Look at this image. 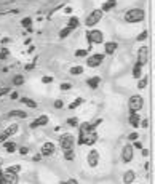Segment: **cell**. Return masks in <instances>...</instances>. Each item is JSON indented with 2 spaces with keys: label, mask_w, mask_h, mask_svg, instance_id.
<instances>
[{
  "label": "cell",
  "mask_w": 155,
  "mask_h": 184,
  "mask_svg": "<svg viewBox=\"0 0 155 184\" xmlns=\"http://www.w3.org/2000/svg\"><path fill=\"white\" fill-rule=\"evenodd\" d=\"M144 18H145V11L142 8H131V10H128L125 13V21L131 23V24L144 21Z\"/></svg>",
  "instance_id": "1"
},
{
  "label": "cell",
  "mask_w": 155,
  "mask_h": 184,
  "mask_svg": "<svg viewBox=\"0 0 155 184\" xmlns=\"http://www.w3.org/2000/svg\"><path fill=\"white\" fill-rule=\"evenodd\" d=\"M59 146H61L62 151H74V147H75V138H74V135H70V133L62 135L59 138Z\"/></svg>",
  "instance_id": "2"
},
{
  "label": "cell",
  "mask_w": 155,
  "mask_h": 184,
  "mask_svg": "<svg viewBox=\"0 0 155 184\" xmlns=\"http://www.w3.org/2000/svg\"><path fill=\"white\" fill-rule=\"evenodd\" d=\"M128 107H130V112H139L144 107V98L141 95H133L128 101Z\"/></svg>",
  "instance_id": "3"
},
{
  "label": "cell",
  "mask_w": 155,
  "mask_h": 184,
  "mask_svg": "<svg viewBox=\"0 0 155 184\" xmlns=\"http://www.w3.org/2000/svg\"><path fill=\"white\" fill-rule=\"evenodd\" d=\"M86 40L91 45H99V43H104V34L98 29H91L86 32Z\"/></svg>",
  "instance_id": "4"
},
{
  "label": "cell",
  "mask_w": 155,
  "mask_h": 184,
  "mask_svg": "<svg viewBox=\"0 0 155 184\" xmlns=\"http://www.w3.org/2000/svg\"><path fill=\"white\" fill-rule=\"evenodd\" d=\"M103 16H104V13L101 11V10H93L88 16H86V19H85V26L86 27H94L99 21L103 19Z\"/></svg>",
  "instance_id": "5"
},
{
  "label": "cell",
  "mask_w": 155,
  "mask_h": 184,
  "mask_svg": "<svg viewBox=\"0 0 155 184\" xmlns=\"http://www.w3.org/2000/svg\"><path fill=\"white\" fill-rule=\"evenodd\" d=\"M104 61V54L103 53H94V54H91V56H88L86 59V64L90 67H98V66H101Z\"/></svg>",
  "instance_id": "6"
},
{
  "label": "cell",
  "mask_w": 155,
  "mask_h": 184,
  "mask_svg": "<svg viewBox=\"0 0 155 184\" xmlns=\"http://www.w3.org/2000/svg\"><path fill=\"white\" fill-rule=\"evenodd\" d=\"M99 159H101V155H99V151H96V149H91L88 152V155H86V162H88V165H90L91 168L98 167Z\"/></svg>",
  "instance_id": "7"
},
{
  "label": "cell",
  "mask_w": 155,
  "mask_h": 184,
  "mask_svg": "<svg viewBox=\"0 0 155 184\" xmlns=\"http://www.w3.org/2000/svg\"><path fill=\"white\" fill-rule=\"evenodd\" d=\"M54 151H56V146H54V143L47 141V143H43V146H42L40 155H42V157H51V155L54 154Z\"/></svg>",
  "instance_id": "8"
},
{
  "label": "cell",
  "mask_w": 155,
  "mask_h": 184,
  "mask_svg": "<svg viewBox=\"0 0 155 184\" xmlns=\"http://www.w3.org/2000/svg\"><path fill=\"white\" fill-rule=\"evenodd\" d=\"M133 146L130 144V143H126L125 146H123V149H122V160H123V163H130L131 160H133Z\"/></svg>",
  "instance_id": "9"
},
{
  "label": "cell",
  "mask_w": 155,
  "mask_h": 184,
  "mask_svg": "<svg viewBox=\"0 0 155 184\" xmlns=\"http://www.w3.org/2000/svg\"><path fill=\"white\" fill-rule=\"evenodd\" d=\"M147 61H149V48L147 47H141L138 50V61L136 62L141 64V66H145Z\"/></svg>",
  "instance_id": "10"
},
{
  "label": "cell",
  "mask_w": 155,
  "mask_h": 184,
  "mask_svg": "<svg viewBox=\"0 0 155 184\" xmlns=\"http://www.w3.org/2000/svg\"><path fill=\"white\" fill-rule=\"evenodd\" d=\"M0 182H3V184H18V174L3 171V176H2V179H0Z\"/></svg>",
  "instance_id": "11"
},
{
  "label": "cell",
  "mask_w": 155,
  "mask_h": 184,
  "mask_svg": "<svg viewBox=\"0 0 155 184\" xmlns=\"http://www.w3.org/2000/svg\"><path fill=\"white\" fill-rule=\"evenodd\" d=\"M50 122V117L48 115H40L39 118H35V122L31 123V128L34 130V128H39V126H43V125H47Z\"/></svg>",
  "instance_id": "12"
},
{
  "label": "cell",
  "mask_w": 155,
  "mask_h": 184,
  "mask_svg": "<svg viewBox=\"0 0 155 184\" xmlns=\"http://www.w3.org/2000/svg\"><path fill=\"white\" fill-rule=\"evenodd\" d=\"M18 130H19V125H18V123H11L10 126H8V128H5V130L2 131L5 136H6V139H8V138H10V136H13V135H16L18 133Z\"/></svg>",
  "instance_id": "13"
},
{
  "label": "cell",
  "mask_w": 155,
  "mask_h": 184,
  "mask_svg": "<svg viewBox=\"0 0 155 184\" xmlns=\"http://www.w3.org/2000/svg\"><path fill=\"white\" fill-rule=\"evenodd\" d=\"M130 125L133 128H139L141 125V117L138 112H130Z\"/></svg>",
  "instance_id": "14"
},
{
  "label": "cell",
  "mask_w": 155,
  "mask_h": 184,
  "mask_svg": "<svg viewBox=\"0 0 155 184\" xmlns=\"http://www.w3.org/2000/svg\"><path fill=\"white\" fill-rule=\"evenodd\" d=\"M117 47H118V45H117L115 42H106V43H104V51H106V54L112 56V54L115 53V50H117Z\"/></svg>",
  "instance_id": "15"
},
{
  "label": "cell",
  "mask_w": 155,
  "mask_h": 184,
  "mask_svg": "<svg viewBox=\"0 0 155 184\" xmlns=\"http://www.w3.org/2000/svg\"><path fill=\"white\" fill-rule=\"evenodd\" d=\"M134 179H136V173H134V170L125 171V174H123V184H131Z\"/></svg>",
  "instance_id": "16"
},
{
  "label": "cell",
  "mask_w": 155,
  "mask_h": 184,
  "mask_svg": "<svg viewBox=\"0 0 155 184\" xmlns=\"http://www.w3.org/2000/svg\"><path fill=\"white\" fill-rule=\"evenodd\" d=\"M86 83H88V87L91 88V90H96L98 87H99V83H101V77H91V79H88L86 80Z\"/></svg>",
  "instance_id": "17"
},
{
  "label": "cell",
  "mask_w": 155,
  "mask_h": 184,
  "mask_svg": "<svg viewBox=\"0 0 155 184\" xmlns=\"http://www.w3.org/2000/svg\"><path fill=\"white\" fill-rule=\"evenodd\" d=\"M18 144L16 143H13V141H5L3 143V149L6 151V152H10V154H13L16 149H18V147H16Z\"/></svg>",
  "instance_id": "18"
},
{
  "label": "cell",
  "mask_w": 155,
  "mask_h": 184,
  "mask_svg": "<svg viewBox=\"0 0 155 184\" xmlns=\"http://www.w3.org/2000/svg\"><path fill=\"white\" fill-rule=\"evenodd\" d=\"M115 5H117V0H107V2H106V3H104V5L101 6V8H99V10H101V11L104 13V11H109V10H112V8H114Z\"/></svg>",
  "instance_id": "19"
},
{
  "label": "cell",
  "mask_w": 155,
  "mask_h": 184,
  "mask_svg": "<svg viewBox=\"0 0 155 184\" xmlns=\"http://www.w3.org/2000/svg\"><path fill=\"white\" fill-rule=\"evenodd\" d=\"M19 101L23 104H26L27 107H31V109H37V103H35L34 99H31V98H19Z\"/></svg>",
  "instance_id": "20"
},
{
  "label": "cell",
  "mask_w": 155,
  "mask_h": 184,
  "mask_svg": "<svg viewBox=\"0 0 155 184\" xmlns=\"http://www.w3.org/2000/svg\"><path fill=\"white\" fill-rule=\"evenodd\" d=\"M8 117H18V118H26L27 114L24 112V110H10L8 112Z\"/></svg>",
  "instance_id": "21"
},
{
  "label": "cell",
  "mask_w": 155,
  "mask_h": 184,
  "mask_svg": "<svg viewBox=\"0 0 155 184\" xmlns=\"http://www.w3.org/2000/svg\"><path fill=\"white\" fill-rule=\"evenodd\" d=\"M85 103V99L83 98H77L75 101H72V103L69 104V107L67 109H70V110H74V109H77L78 106H82V104H83Z\"/></svg>",
  "instance_id": "22"
},
{
  "label": "cell",
  "mask_w": 155,
  "mask_h": 184,
  "mask_svg": "<svg viewBox=\"0 0 155 184\" xmlns=\"http://www.w3.org/2000/svg\"><path fill=\"white\" fill-rule=\"evenodd\" d=\"M141 74H142V66L136 62V64H134V67H133V77H134V79H139V77H141Z\"/></svg>",
  "instance_id": "23"
},
{
  "label": "cell",
  "mask_w": 155,
  "mask_h": 184,
  "mask_svg": "<svg viewBox=\"0 0 155 184\" xmlns=\"http://www.w3.org/2000/svg\"><path fill=\"white\" fill-rule=\"evenodd\" d=\"M78 24H80L78 18H75V16L69 18V23H67V26H69V27H72V29H77V27H78Z\"/></svg>",
  "instance_id": "24"
},
{
  "label": "cell",
  "mask_w": 155,
  "mask_h": 184,
  "mask_svg": "<svg viewBox=\"0 0 155 184\" xmlns=\"http://www.w3.org/2000/svg\"><path fill=\"white\" fill-rule=\"evenodd\" d=\"M23 83H24V77L21 75V74H18V75L13 77V85L15 87H21Z\"/></svg>",
  "instance_id": "25"
},
{
  "label": "cell",
  "mask_w": 155,
  "mask_h": 184,
  "mask_svg": "<svg viewBox=\"0 0 155 184\" xmlns=\"http://www.w3.org/2000/svg\"><path fill=\"white\" fill-rule=\"evenodd\" d=\"M6 173H15V174H18L21 171V165H10V167H6V170H5Z\"/></svg>",
  "instance_id": "26"
},
{
  "label": "cell",
  "mask_w": 155,
  "mask_h": 184,
  "mask_svg": "<svg viewBox=\"0 0 155 184\" xmlns=\"http://www.w3.org/2000/svg\"><path fill=\"white\" fill-rule=\"evenodd\" d=\"M72 31H74V29H72V27H69V26H66L64 27V29H62L61 32H59V37H61V39H66V37L72 32Z\"/></svg>",
  "instance_id": "27"
},
{
  "label": "cell",
  "mask_w": 155,
  "mask_h": 184,
  "mask_svg": "<svg viewBox=\"0 0 155 184\" xmlns=\"http://www.w3.org/2000/svg\"><path fill=\"white\" fill-rule=\"evenodd\" d=\"M64 159H66L67 162L74 160V159H75V151H64Z\"/></svg>",
  "instance_id": "28"
},
{
  "label": "cell",
  "mask_w": 155,
  "mask_h": 184,
  "mask_svg": "<svg viewBox=\"0 0 155 184\" xmlns=\"http://www.w3.org/2000/svg\"><path fill=\"white\" fill-rule=\"evenodd\" d=\"M147 82H149V77L147 75H144L141 80H139V83H138V88L139 90H144L145 87H147Z\"/></svg>",
  "instance_id": "29"
},
{
  "label": "cell",
  "mask_w": 155,
  "mask_h": 184,
  "mask_svg": "<svg viewBox=\"0 0 155 184\" xmlns=\"http://www.w3.org/2000/svg\"><path fill=\"white\" fill-rule=\"evenodd\" d=\"M70 74L72 75H80V74H83V67L82 66H74L70 69Z\"/></svg>",
  "instance_id": "30"
},
{
  "label": "cell",
  "mask_w": 155,
  "mask_h": 184,
  "mask_svg": "<svg viewBox=\"0 0 155 184\" xmlns=\"http://www.w3.org/2000/svg\"><path fill=\"white\" fill-rule=\"evenodd\" d=\"M32 24V18H23V21H21V26L26 27V29H29Z\"/></svg>",
  "instance_id": "31"
},
{
  "label": "cell",
  "mask_w": 155,
  "mask_h": 184,
  "mask_svg": "<svg viewBox=\"0 0 155 184\" xmlns=\"http://www.w3.org/2000/svg\"><path fill=\"white\" fill-rule=\"evenodd\" d=\"M75 56H77V58H85V56H88V50H77V51H75Z\"/></svg>",
  "instance_id": "32"
},
{
  "label": "cell",
  "mask_w": 155,
  "mask_h": 184,
  "mask_svg": "<svg viewBox=\"0 0 155 184\" xmlns=\"http://www.w3.org/2000/svg\"><path fill=\"white\" fill-rule=\"evenodd\" d=\"M67 123L70 126H78V118L77 117H70V118H67Z\"/></svg>",
  "instance_id": "33"
},
{
  "label": "cell",
  "mask_w": 155,
  "mask_h": 184,
  "mask_svg": "<svg viewBox=\"0 0 155 184\" xmlns=\"http://www.w3.org/2000/svg\"><path fill=\"white\" fill-rule=\"evenodd\" d=\"M145 39H147V31H142V32L138 35V42H144Z\"/></svg>",
  "instance_id": "34"
},
{
  "label": "cell",
  "mask_w": 155,
  "mask_h": 184,
  "mask_svg": "<svg viewBox=\"0 0 155 184\" xmlns=\"http://www.w3.org/2000/svg\"><path fill=\"white\" fill-rule=\"evenodd\" d=\"M8 54H10V50H6V48H3L2 51H0V59H5Z\"/></svg>",
  "instance_id": "35"
},
{
  "label": "cell",
  "mask_w": 155,
  "mask_h": 184,
  "mask_svg": "<svg viewBox=\"0 0 155 184\" xmlns=\"http://www.w3.org/2000/svg\"><path fill=\"white\" fill-rule=\"evenodd\" d=\"M70 88H72V83H67V82L61 83V90H62V91H67V90H70Z\"/></svg>",
  "instance_id": "36"
},
{
  "label": "cell",
  "mask_w": 155,
  "mask_h": 184,
  "mask_svg": "<svg viewBox=\"0 0 155 184\" xmlns=\"http://www.w3.org/2000/svg\"><path fill=\"white\" fill-rule=\"evenodd\" d=\"M138 138H139V133H130L128 135V139L130 141H138Z\"/></svg>",
  "instance_id": "37"
},
{
  "label": "cell",
  "mask_w": 155,
  "mask_h": 184,
  "mask_svg": "<svg viewBox=\"0 0 155 184\" xmlns=\"http://www.w3.org/2000/svg\"><path fill=\"white\" fill-rule=\"evenodd\" d=\"M54 107H56V109L64 107V103H62V99H56V101H54Z\"/></svg>",
  "instance_id": "38"
},
{
  "label": "cell",
  "mask_w": 155,
  "mask_h": 184,
  "mask_svg": "<svg viewBox=\"0 0 155 184\" xmlns=\"http://www.w3.org/2000/svg\"><path fill=\"white\" fill-rule=\"evenodd\" d=\"M42 82H43V83H51V82H53V77L45 75V77H42Z\"/></svg>",
  "instance_id": "39"
},
{
  "label": "cell",
  "mask_w": 155,
  "mask_h": 184,
  "mask_svg": "<svg viewBox=\"0 0 155 184\" xmlns=\"http://www.w3.org/2000/svg\"><path fill=\"white\" fill-rule=\"evenodd\" d=\"M8 93H10V88H6V87H2V88H0V96L8 95Z\"/></svg>",
  "instance_id": "40"
},
{
  "label": "cell",
  "mask_w": 155,
  "mask_h": 184,
  "mask_svg": "<svg viewBox=\"0 0 155 184\" xmlns=\"http://www.w3.org/2000/svg\"><path fill=\"white\" fill-rule=\"evenodd\" d=\"M35 62H37V58H35V61H34L32 64H27V66H26V71H32V69L35 67Z\"/></svg>",
  "instance_id": "41"
},
{
  "label": "cell",
  "mask_w": 155,
  "mask_h": 184,
  "mask_svg": "<svg viewBox=\"0 0 155 184\" xmlns=\"http://www.w3.org/2000/svg\"><path fill=\"white\" fill-rule=\"evenodd\" d=\"M27 152H29V149H27V147H19V154H21V155H26Z\"/></svg>",
  "instance_id": "42"
},
{
  "label": "cell",
  "mask_w": 155,
  "mask_h": 184,
  "mask_svg": "<svg viewBox=\"0 0 155 184\" xmlns=\"http://www.w3.org/2000/svg\"><path fill=\"white\" fill-rule=\"evenodd\" d=\"M131 146H134L136 149H142V144H141V141H134V144H131Z\"/></svg>",
  "instance_id": "43"
},
{
  "label": "cell",
  "mask_w": 155,
  "mask_h": 184,
  "mask_svg": "<svg viewBox=\"0 0 155 184\" xmlns=\"http://www.w3.org/2000/svg\"><path fill=\"white\" fill-rule=\"evenodd\" d=\"M32 160H34V162H40V160H42V155H40V154H35Z\"/></svg>",
  "instance_id": "44"
},
{
  "label": "cell",
  "mask_w": 155,
  "mask_h": 184,
  "mask_svg": "<svg viewBox=\"0 0 155 184\" xmlns=\"http://www.w3.org/2000/svg\"><path fill=\"white\" fill-rule=\"evenodd\" d=\"M141 120H142V122H141V125H142L144 128H147V126H149V122L145 120V118H141Z\"/></svg>",
  "instance_id": "45"
},
{
  "label": "cell",
  "mask_w": 155,
  "mask_h": 184,
  "mask_svg": "<svg viewBox=\"0 0 155 184\" xmlns=\"http://www.w3.org/2000/svg\"><path fill=\"white\" fill-rule=\"evenodd\" d=\"M18 95H19V93H18V91H11V99H18V98H19Z\"/></svg>",
  "instance_id": "46"
},
{
  "label": "cell",
  "mask_w": 155,
  "mask_h": 184,
  "mask_svg": "<svg viewBox=\"0 0 155 184\" xmlns=\"http://www.w3.org/2000/svg\"><path fill=\"white\" fill-rule=\"evenodd\" d=\"M5 141H6V136L3 133H0V143H5Z\"/></svg>",
  "instance_id": "47"
},
{
  "label": "cell",
  "mask_w": 155,
  "mask_h": 184,
  "mask_svg": "<svg viewBox=\"0 0 155 184\" xmlns=\"http://www.w3.org/2000/svg\"><path fill=\"white\" fill-rule=\"evenodd\" d=\"M149 149H142V155H144V157H149Z\"/></svg>",
  "instance_id": "48"
},
{
  "label": "cell",
  "mask_w": 155,
  "mask_h": 184,
  "mask_svg": "<svg viewBox=\"0 0 155 184\" xmlns=\"http://www.w3.org/2000/svg\"><path fill=\"white\" fill-rule=\"evenodd\" d=\"M10 42H11V39H8V37H5V39L2 40V43H3V45H6V43H10Z\"/></svg>",
  "instance_id": "49"
},
{
  "label": "cell",
  "mask_w": 155,
  "mask_h": 184,
  "mask_svg": "<svg viewBox=\"0 0 155 184\" xmlns=\"http://www.w3.org/2000/svg\"><path fill=\"white\" fill-rule=\"evenodd\" d=\"M67 184H78V181H77V179H69Z\"/></svg>",
  "instance_id": "50"
},
{
  "label": "cell",
  "mask_w": 155,
  "mask_h": 184,
  "mask_svg": "<svg viewBox=\"0 0 155 184\" xmlns=\"http://www.w3.org/2000/svg\"><path fill=\"white\" fill-rule=\"evenodd\" d=\"M2 176H3V171H2V170H0V179H2Z\"/></svg>",
  "instance_id": "51"
},
{
  "label": "cell",
  "mask_w": 155,
  "mask_h": 184,
  "mask_svg": "<svg viewBox=\"0 0 155 184\" xmlns=\"http://www.w3.org/2000/svg\"><path fill=\"white\" fill-rule=\"evenodd\" d=\"M0 165H2V159H0Z\"/></svg>",
  "instance_id": "52"
},
{
  "label": "cell",
  "mask_w": 155,
  "mask_h": 184,
  "mask_svg": "<svg viewBox=\"0 0 155 184\" xmlns=\"http://www.w3.org/2000/svg\"><path fill=\"white\" fill-rule=\"evenodd\" d=\"M61 184H67V182H61Z\"/></svg>",
  "instance_id": "53"
},
{
  "label": "cell",
  "mask_w": 155,
  "mask_h": 184,
  "mask_svg": "<svg viewBox=\"0 0 155 184\" xmlns=\"http://www.w3.org/2000/svg\"><path fill=\"white\" fill-rule=\"evenodd\" d=\"M0 184H3V182H0Z\"/></svg>",
  "instance_id": "54"
}]
</instances>
